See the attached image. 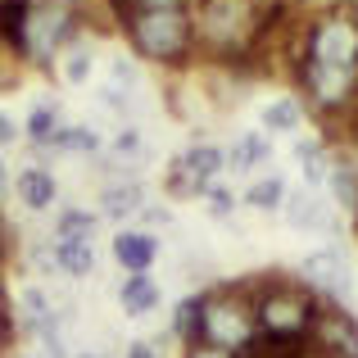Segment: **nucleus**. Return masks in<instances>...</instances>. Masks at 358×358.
<instances>
[{"label": "nucleus", "instance_id": "1", "mask_svg": "<svg viewBox=\"0 0 358 358\" xmlns=\"http://www.w3.org/2000/svg\"><path fill=\"white\" fill-rule=\"evenodd\" d=\"M245 295L254 304V331L259 341H308L317 327V295L299 281L272 277V281H245Z\"/></svg>", "mask_w": 358, "mask_h": 358}, {"label": "nucleus", "instance_id": "2", "mask_svg": "<svg viewBox=\"0 0 358 358\" xmlns=\"http://www.w3.org/2000/svg\"><path fill=\"white\" fill-rule=\"evenodd\" d=\"M122 27L141 59L186 64L195 55V18L186 9H136L122 18Z\"/></svg>", "mask_w": 358, "mask_h": 358}, {"label": "nucleus", "instance_id": "3", "mask_svg": "<svg viewBox=\"0 0 358 358\" xmlns=\"http://www.w3.org/2000/svg\"><path fill=\"white\" fill-rule=\"evenodd\" d=\"M259 341L254 331V304L250 295L236 290H213V295H200V327H195V345H213V350H227L245 358L250 345Z\"/></svg>", "mask_w": 358, "mask_h": 358}, {"label": "nucleus", "instance_id": "4", "mask_svg": "<svg viewBox=\"0 0 358 358\" xmlns=\"http://www.w3.org/2000/svg\"><path fill=\"white\" fill-rule=\"evenodd\" d=\"M78 23H82L78 9L64 5V0H32L23 18V50H18V59L45 64L50 55H59L78 36Z\"/></svg>", "mask_w": 358, "mask_h": 358}, {"label": "nucleus", "instance_id": "5", "mask_svg": "<svg viewBox=\"0 0 358 358\" xmlns=\"http://www.w3.org/2000/svg\"><path fill=\"white\" fill-rule=\"evenodd\" d=\"M313 345L327 358H358V322L345 308H322L313 327Z\"/></svg>", "mask_w": 358, "mask_h": 358}, {"label": "nucleus", "instance_id": "6", "mask_svg": "<svg viewBox=\"0 0 358 358\" xmlns=\"http://www.w3.org/2000/svg\"><path fill=\"white\" fill-rule=\"evenodd\" d=\"M299 286H327V290H350V268H345L341 250H322V254H308L304 268H299Z\"/></svg>", "mask_w": 358, "mask_h": 358}, {"label": "nucleus", "instance_id": "7", "mask_svg": "<svg viewBox=\"0 0 358 358\" xmlns=\"http://www.w3.org/2000/svg\"><path fill=\"white\" fill-rule=\"evenodd\" d=\"M155 254H159V241L145 236V231H118V236H114V259L127 272H150Z\"/></svg>", "mask_w": 358, "mask_h": 358}, {"label": "nucleus", "instance_id": "8", "mask_svg": "<svg viewBox=\"0 0 358 358\" xmlns=\"http://www.w3.org/2000/svg\"><path fill=\"white\" fill-rule=\"evenodd\" d=\"M14 191H18V200H23L27 209H50L55 204V177L45 173V168H23L18 182H14Z\"/></svg>", "mask_w": 358, "mask_h": 358}, {"label": "nucleus", "instance_id": "9", "mask_svg": "<svg viewBox=\"0 0 358 358\" xmlns=\"http://www.w3.org/2000/svg\"><path fill=\"white\" fill-rule=\"evenodd\" d=\"M177 164H182V173L191 177L195 186H209L213 177L222 173V150L218 145H191L182 159H177Z\"/></svg>", "mask_w": 358, "mask_h": 358}, {"label": "nucleus", "instance_id": "10", "mask_svg": "<svg viewBox=\"0 0 358 358\" xmlns=\"http://www.w3.org/2000/svg\"><path fill=\"white\" fill-rule=\"evenodd\" d=\"M118 299H122V313H131V317H141V313H150V308L159 304V286L145 277V272H131L127 281H122V290H118Z\"/></svg>", "mask_w": 358, "mask_h": 358}, {"label": "nucleus", "instance_id": "11", "mask_svg": "<svg viewBox=\"0 0 358 358\" xmlns=\"http://www.w3.org/2000/svg\"><path fill=\"white\" fill-rule=\"evenodd\" d=\"M268 136H259V131H250V136H241L236 145H231V155L222 150V168H231V173H245V168H259L263 159H268Z\"/></svg>", "mask_w": 358, "mask_h": 358}, {"label": "nucleus", "instance_id": "12", "mask_svg": "<svg viewBox=\"0 0 358 358\" xmlns=\"http://www.w3.org/2000/svg\"><path fill=\"white\" fill-rule=\"evenodd\" d=\"M55 263H59L69 277H87L96 268V254H91V241H55Z\"/></svg>", "mask_w": 358, "mask_h": 358}, {"label": "nucleus", "instance_id": "13", "mask_svg": "<svg viewBox=\"0 0 358 358\" xmlns=\"http://www.w3.org/2000/svg\"><path fill=\"white\" fill-rule=\"evenodd\" d=\"M32 0H0V36L14 45V55L23 50V18Z\"/></svg>", "mask_w": 358, "mask_h": 358}, {"label": "nucleus", "instance_id": "14", "mask_svg": "<svg viewBox=\"0 0 358 358\" xmlns=\"http://www.w3.org/2000/svg\"><path fill=\"white\" fill-rule=\"evenodd\" d=\"M299 118H304V105H299V100H272V105L263 109V127L268 131H295Z\"/></svg>", "mask_w": 358, "mask_h": 358}, {"label": "nucleus", "instance_id": "15", "mask_svg": "<svg viewBox=\"0 0 358 358\" xmlns=\"http://www.w3.org/2000/svg\"><path fill=\"white\" fill-rule=\"evenodd\" d=\"M281 200H286V182H281V177H263V182H254L250 191H245V204H250V209H277Z\"/></svg>", "mask_w": 358, "mask_h": 358}, {"label": "nucleus", "instance_id": "16", "mask_svg": "<svg viewBox=\"0 0 358 358\" xmlns=\"http://www.w3.org/2000/svg\"><path fill=\"white\" fill-rule=\"evenodd\" d=\"M141 209V186L127 182V186H109L105 191V213L109 218H127V213Z\"/></svg>", "mask_w": 358, "mask_h": 358}, {"label": "nucleus", "instance_id": "17", "mask_svg": "<svg viewBox=\"0 0 358 358\" xmlns=\"http://www.w3.org/2000/svg\"><path fill=\"white\" fill-rule=\"evenodd\" d=\"M55 131H59V114H55V105H36L32 118H27V136H32L36 145H50Z\"/></svg>", "mask_w": 358, "mask_h": 358}, {"label": "nucleus", "instance_id": "18", "mask_svg": "<svg viewBox=\"0 0 358 358\" xmlns=\"http://www.w3.org/2000/svg\"><path fill=\"white\" fill-rule=\"evenodd\" d=\"M331 191L341 200V209L358 213V168H336L331 173Z\"/></svg>", "mask_w": 358, "mask_h": 358}, {"label": "nucleus", "instance_id": "19", "mask_svg": "<svg viewBox=\"0 0 358 358\" xmlns=\"http://www.w3.org/2000/svg\"><path fill=\"white\" fill-rule=\"evenodd\" d=\"M50 145H55V150H96L100 136H96L91 127H59V131L50 136Z\"/></svg>", "mask_w": 358, "mask_h": 358}, {"label": "nucleus", "instance_id": "20", "mask_svg": "<svg viewBox=\"0 0 358 358\" xmlns=\"http://www.w3.org/2000/svg\"><path fill=\"white\" fill-rule=\"evenodd\" d=\"M286 218H290V227H317V222H322V209H317V200H313V195H304V191H299L295 200H290Z\"/></svg>", "mask_w": 358, "mask_h": 358}, {"label": "nucleus", "instance_id": "21", "mask_svg": "<svg viewBox=\"0 0 358 358\" xmlns=\"http://www.w3.org/2000/svg\"><path fill=\"white\" fill-rule=\"evenodd\" d=\"M91 231H96V218H91V213H82V209H69L59 218V241H87Z\"/></svg>", "mask_w": 358, "mask_h": 358}, {"label": "nucleus", "instance_id": "22", "mask_svg": "<svg viewBox=\"0 0 358 358\" xmlns=\"http://www.w3.org/2000/svg\"><path fill=\"white\" fill-rule=\"evenodd\" d=\"M295 159L304 164L308 182H322V177H327V159H322V145H317V141H299V145H295Z\"/></svg>", "mask_w": 358, "mask_h": 358}, {"label": "nucleus", "instance_id": "23", "mask_svg": "<svg viewBox=\"0 0 358 358\" xmlns=\"http://www.w3.org/2000/svg\"><path fill=\"white\" fill-rule=\"evenodd\" d=\"M195 327H200V295L177 304V336H186V345H195Z\"/></svg>", "mask_w": 358, "mask_h": 358}, {"label": "nucleus", "instance_id": "24", "mask_svg": "<svg viewBox=\"0 0 358 358\" xmlns=\"http://www.w3.org/2000/svg\"><path fill=\"white\" fill-rule=\"evenodd\" d=\"M87 78H91V50H87V45H73V50H69V64H64V82L82 87Z\"/></svg>", "mask_w": 358, "mask_h": 358}, {"label": "nucleus", "instance_id": "25", "mask_svg": "<svg viewBox=\"0 0 358 358\" xmlns=\"http://www.w3.org/2000/svg\"><path fill=\"white\" fill-rule=\"evenodd\" d=\"M231 204H236V200H231L227 191H218V186L209 191V209H213V218H227V213H231Z\"/></svg>", "mask_w": 358, "mask_h": 358}, {"label": "nucleus", "instance_id": "26", "mask_svg": "<svg viewBox=\"0 0 358 358\" xmlns=\"http://www.w3.org/2000/svg\"><path fill=\"white\" fill-rule=\"evenodd\" d=\"M114 150H118V155H136V150H141V136H136V131H118V136H114Z\"/></svg>", "mask_w": 358, "mask_h": 358}, {"label": "nucleus", "instance_id": "27", "mask_svg": "<svg viewBox=\"0 0 358 358\" xmlns=\"http://www.w3.org/2000/svg\"><path fill=\"white\" fill-rule=\"evenodd\" d=\"M136 9H186V0H131V14Z\"/></svg>", "mask_w": 358, "mask_h": 358}, {"label": "nucleus", "instance_id": "28", "mask_svg": "<svg viewBox=\"0 0 358 358\" xmlns=\"http://www.w3.org/2000/svg\"><path fill=\"white\" fill-rule=\"evenodd\" d=\"M186 358H236V354L213 350V345H186Z\"/></svg>", "mask_w": 358, "mask_h": 358}, {"label": "nucleus", "instance_id": "29", "mask_svg": "<svg viewBox=\"0 0 358 358\" xmlns=\"http://www.w3.org/2000/svg\"><path fill=\"white\" fill-rule=\"evenodd\" d=\"M14 136H18L14 118H9V114H0V150H5V145H14Z\"/></svg>", "mask_w": 358, "mask_h": 358}, {"label": "nucleus", "instance_id": "30", "mask_svg": "<svg viewBox=\"0 0 358 358\" xmlns=\"http://www.w3.org/2000/svg\"><path fill=\"white\" fill-rule=\"evenodd\" d=\"M127 358H159V350H155V345H145V341H136L127 350Z\"/></svg>", "mask_w": 358, "mask_h": 358}, {"label": "nucleus", "instance_id": "31", "mask_svg": "<svg viewBox=\"0 0 358 358\" xmlns=\"http://www.w3.org/2000/svg\"><path fill=\"white\" fill-rule=\"evenodd\" d=\"M9 331H14V322H0V358H5V345H9Z\"/></svg>", "mask_w": 358, "mask_h": 358}, {"label": "nucleus", "instance_id": "32", "mask_svg": "<svg viewBox=\"0 0 358 358\" xmlns=\"http://www.w3.org/2000/svg\"><path fill=\"white\" fill-rule=\"evenodd\" d=\"M5 250H9V236H5V222H0V259H5Z\"/></svg>", "mask_w": 358, "mask_h": 358}, {"label": "nucleus", "instance_id": "33", "mask_svg": "<svg viewBox=\"0 0 358 358\" xmlns=\"http://www.w3.org/2000/svg\"><path fill=\"white\" fill-rule=\"evenodd\" d=\"M0 182H5V164H0Z\"/></svg>", "mask_w": 358, "mask_h": 358}, {"label": "nucleus", "instance_id": "34", "mask_svg": "<svg viewBox=\"0 0 358 358\" xmlns=\"http://www.w3.org/2000/svg\"><path fill=\"white\" fill-rule=\"evenodd\" d=\"M87 358H100V354H87Z\"/></svg>", "mask_w": 358, "mask_h": 358}]
</instances>
